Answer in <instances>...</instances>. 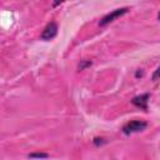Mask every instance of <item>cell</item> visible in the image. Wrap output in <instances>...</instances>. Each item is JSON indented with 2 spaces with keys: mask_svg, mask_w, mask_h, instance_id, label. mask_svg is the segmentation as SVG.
<instances>
[{
  "mask_svg": "<svg viewBox=\"0 0 160 160\" xmlns=\"http://www.w3.org/2000/svg\"><path fill=\"white\" fill-rule=\"evenodd\" d=\"M129 11V8H120V9H115V10H112L111 12H109V14H106L100 21H99V25L100 26H106L108 24H110V22H112L115 19H118V18H120V16H122L124 14H126Z\"/></svg>",
  "mask_w": 160,
  "mask_h": 160,
  "instance_id": "obj_2",
  "label": "cell"
},
{
  "mask_svg": "<svg viewBox=\"0 0 160 160\" xmlns=\"http://www.w3.org/2000/svg\"><path fill=\"white\" fill-rule=\"evenodd\" d=\"M148 126L146 121H142V120H132V121H129L126 122L121 131L125 134V135H130V134H134V132H140L142 130H145Z\"/></svg>",
  "mask_w": 160,
  "mask_h": 160,
  "instance_id": "obj_1",
  "label": "cell"
},
{
  "mask_svg": "<svg viewBox=\"0 0 160 160\" xmlns=\"http://www.w3.org/2000/svg\"><path fill=\"white\" fill-rule=\"evenodd\" d=\"M65 0H54L52 1V8H56V6H59L60 4H62Z\"/></svg>",
  "mask_w": 160,
  "mask_h": 160,
  "instance_id": "obj_8",
  "label": "cell"
},
{
  "mask_svg": "<svg viewBox=\"0 0 160 160\" xmlns=\"http://www.w3.org/2000/svg\"><path fill=\"white\" fill-rule=\"evenodd\" d=\"M28 158H30V159H34V158H49V155L46 152H32V154H29Z\"/></svg>",
  "mask_w": 160,
  "mask_h": 160,
  "instance_id": "obj_5",
  "label": "cell"
},
{
  "mask_svg": "<svg viewBox=\"0 0 160 160\" xmlns=\"http://www.w3.org/2000/svg\"><path fill=\"white\" fill-rule=\"evenodd\" d=\"M149 99H150V94L149 92H145V94H141V95H138L135 98H132L131 102L132 105L142 109V110H148V102H149Z\"/></svg>",
  "mask_w": 160,
  "mask_h": 160,
  "instance_id": "obj_4",
  "label": "cell"
},
{
  "mask_svg": "<svg viewBox=\"0 0 160 160\" xmlns=\"http://www.w3.org/2000/svg\"><path fill=\"white\" fill-rule=\"evenodd\" d=\"M56 34H58V24L51 21L44 28V30L40 35V39L44 41H50L56 36Z\"/></svg>",
  "mask_w": 160,
  "mask_h": 160,
  "instance_id": "obj_3",
  "label": "cell"
},
{
  "mask_svg": "<svg viewBox=\"0 0 160 160\" xmlns=\"http://www.w3.org/2000/svg\"><path fill=\"white\" fill-rule=\"evenodd\" d=\"M91 61H81V64H79V70H84L86 66H90Z\"/></svg>",
  "mask_w": 160,
  "mask_h": 160,
  "instance_id": "obj_6",
  "label": "cell"
},
{
  "mask_svg": "<svg viewBox=\"0 0 160 160\" xmlns=\"http://www.w3.org/2000/svg\"><path fill=\"white\" fill-rule=\"evenodd\" d=\"M92 142H94L95 146H100V145H102L105 141H104V139H101V138H95Z\"/></svg>",
  "mask_w": 160,
  "mask_h": 160,
  "instance_id": "obj_7",
  "label": "cell"
},
{
  "mask_svg": "<svg viewBox=\"0 0 160 160\" xmlns=\"http://www.w3.org/2000/svg\"><path fill=\"white\" fill-rule=\"evenodd\" d=\"M158 74H159V69H156L155 72H154V75H152V80H154V81L158 80Z\"/></svg>",
  "mask_w": 160,
  "mask_h": 160,
  "instance_id": "obj_9",
  "label": "cell"
}]
</instances>
